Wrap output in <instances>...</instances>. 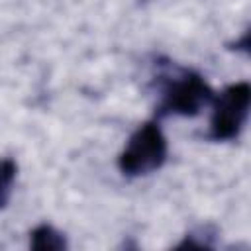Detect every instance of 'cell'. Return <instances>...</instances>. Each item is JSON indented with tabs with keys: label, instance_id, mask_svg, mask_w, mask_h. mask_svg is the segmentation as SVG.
Here are the masks:
<instances>
[{
	"label": "cell",
	"instance_id": "6da1fadb",
	"mask_svg": "<svg viewBox=\"0 0 251 251\" xmlns=\"http://www.w3.org/2000/svg\"><path fill=\"white\" fill-rule=\"evenodd\" d=\"M153 86L157 92L155 120L169 116L194 118L206 106H210L216 94L198 71L176 67L165 57L155 61Z\"/></svg>",
	"mask_w": 251,
	"mask_h": 251
},
{
	"label": "cell",
	"instance_id": "7a4b0ae2",
	"mask_svg": "<svg viewBox=\"0 0 251 251\" xmlns=\"http://www.w3.org/2000/svg\"><path fill=\"white\" fill-rule=\"evenodd\" d=\"M169 157V143L159 120L143 122L118 155V169L127 178L147 176L159 171Z\"/></svg>",
	"mask_w": 251,
	"mask_h": 251
},
{
	"label": "cell",
	"instance_id": "3957f363",
	"mask_svg": "<svg viewBox=\"0 0 251 251\" xmlns=\"http://www.w3.org/2000/svg\"><path fill=\"white\" fill-rule=\"evenodd\" d=\"M249 102H251V86L247 80L233 82L226 86L222 92L214 94L210 102L212 116H210L206 139L216 143L237 139L247 124Z\"/></svg>",
	"mask_w": 251,
	"mask_h": 251
},
{
	"label": "cell",
	"instance_id": "277c9868",
	"mask_svg": "<svg viewBox=\"0 0 251 251\" xmlns=\"http://www.w3.org/2000/svg\"><path fill=\"white\" fill-rule=\"evenodd\" d=\"M29 247L35 251H63L69 243L63 231L51 224H39L29 231Z\"/></svg>",
	"mask_w": 251,
	"mask_h": 251
},
{
	"label": "cell",
	"instance_id": "5b68a950",
	"mask_svg": "<svg viewBox=\"0 0 251 251\" xmlns=\"http://www.w3.org/2000/svg\"><path fill=\"white\" fill-rule=\"evenodd\" d=\"M216 239H218V229L212 224H202L194 229H190L182 241L176 245L178 249L184 247H200V249H214L216 247Z\"/></svg>",
	"mask_w": 251,
	"mask_h": 251
},
{
	"label": "cell",
	"instance_id": "8992f818",
	"mask_svg": "<svg viewBox=\"0 0 251 251\" xmlns=\"http://www.w3.org/2000/svg\"><path fill=\"white\" fill-rule=\"evenodd\" d=\"M16 176H18V163L12 157L0 159V210L10 202Z\"/></svg>",
	"mask_w": 251,
	"mask_h": 251
}]
</instances>
